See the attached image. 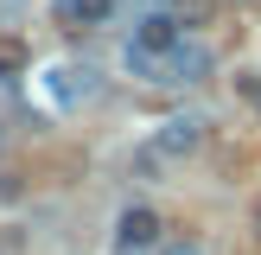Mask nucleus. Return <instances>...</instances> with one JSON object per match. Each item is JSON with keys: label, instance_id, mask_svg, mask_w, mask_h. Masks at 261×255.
<instances>
[{"label": "nucleus", "instance_id": "39448f33", "mask_svg": "<svg viewBox=\"0 0 261 255\" xmlns=\"http://www.w3.org/2000/svg\"><path fill=\"white\" fill-rule=\"evenodd\" d=\"M115 13V0H58V19L64 26H102Z\"/></svg>", "mask_w": 261, "mask_h": 255}, {"label": "nucleus", "instance_id": "0eeeda50", "mask_svg": "<svg viewBox=\"0 0 261 255\" xmlns=\"http://www.w3.org/2000/svg\"><path fill=\"white\" fill-rule=\"evenodd\" d=\"M211 7H217V0H172L178 26H204V19H211Z\"/></svg>", "mask_w": 261, "mask_h": 255}, {"label": "nucleus", "instance_id": "423d86ee", "mask_svg": "<svg viewBox=\"0 0 261 255\" xmlns=\"http://www.w3.org/2000/svg\"><path fill=\"white\" fill-rule=\"evenodd\" d=\"M25 64H32V51H25L19 38H0V76H19Z\"/></svg>", "mask_w": 261, "mask_h": 255}, {"label": "nucleus", "instance_id": "1a4fd4ad", "mask_svg": "<svg viewBox=\"0 0 261 255\" xmlns=\"http://www.w3.org/2000/svg\"><path fill=\"white\" fill-rule=\"evenodd\" d=\"M255 230H261V204H255Z\"/></svg>", "mask_w": 261, "mask_h": 255}, {"label": "nucleus", "instance_id": "9d476101", "mask_svg": "<svg viewBox=\"0 0 261 255\" xmlns=\"http://www.w3.org/2000/svg\"><path fill=\"white\" fill-rule=\"evenodd\" d=\"M255 109H261V102H255Z\"/></svg>", "mask_w": 261, "mask_h": 255}, {"label": "nucleus", "instance_id": "f03ea898", "mask_svg": "<svg viewBox=\"0 0 261 255\" xmlns=\"http://www.w3.org/2000/svg\"><path fill=\"white\" fill-rule=\"evenodd\" d=\"M211 76V45L178 38V51H166V83H204Z\"/></svg>", "mask_w": 261, "mask_h": 255}, {"label": "nucleus", "instance_id": "20e7f679", "mask_svg": "<svg viewBox=\"0 0 261 255\" xmlns=\"http://www.w3.org/2000/svg\"><path fill=\"white\" fill-rule=\"evenodd\" d=\"M198 140H204V121H198V115H172V121L153 134V147H160L166 160H178V153H198Z\"/></svg>", "mask_w": 261, "mask_h": 255}, {"label": "nucleus", "instance_id": "6e6552de", "mask_svg": "<svg viewBox=\"0 0 261 255\" xmlns=\"http://www.w3.org/2000/svg\"><path fill=\"white\" fill-rule=\"evenodd\" d=\"M166 255H204V242H172Z\"/></svg>", "mask_w": 261, "mask_h": 255}, {"label": "nucleus", "instance_id": "f257e3e1", "mask_svg": "<svg viewBox=\"0 0 261 255\" xmlns=\"http://www.w3.org/2000/svg\"><path fill=\"white\" fill-rule=\"evenodd\" d=\"M160 230H166V223H160V211H153V204H127L121 223H115V242L134 255V249H153V242H160Z\"/></svg>", "mask_w": 261, "mask_h": 255}, {"label": "nucleus", "instance_id": "7ed1b4c3", "mask_svg": "<svg viewBox=\"0 0 261 255\" xmlns=\"http://www.w3.org/2000/svg\"><path fill=\"white\" fill-rule=\"evenodd\" d=\"M178 13H147V19L134 26V51H153V58H166V51H178Z\"/></svg>", "mask_w": 261, "mask_h": 255}]
</instances>
